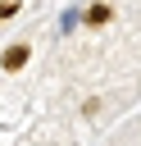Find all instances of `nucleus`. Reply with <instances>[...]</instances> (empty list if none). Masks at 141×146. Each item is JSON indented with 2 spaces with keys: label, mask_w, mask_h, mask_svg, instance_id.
Returning <instances> with one entry per match:
<instances>
[{
  "label": "nucleus",
  "mask_w": 141,
  "mask_h": 146,
  "mask_svg": "<svg viewBox=\"0 0 141 146\" xmlns=\"http://www.w3.org/2000/svg\"><path fill=\"white\" fill-rule=\"evenodd\" d=\"M27 55H32V50H27V41H18V46H9V50L0 55V68H9V73H14V68H23V64H27Z\"/></svg>",
  "instance_id": "obj_1"
},
{
  "label": "nucleus",
  "mask_w": 141,
  "mask_h": 146,
  "mask_svg": "<svg viewBox=\"0 0 141 146\" xmlns=\"http://www.w3.org/2000/svg\"><path fill=\"white\" fill-rule=\"evenodd\" d=\"M86 23H96V27L109 23V5H91V9H86Z\"/></svg>",
  "instance_id": "obj_2"
},
{
  "label": "nucleus",
  "mask_w": 141,
  "mask_h": 146,
  "mask_svg": "<svg viewBox=\"0 0 141 146\" xmlns=\"http://www.w3.org/2000/svg\"><path fill=\"white\" fill-rule=\"evenodd\" d=\"M14 9H18V0H0V18H9Z\"/></svg>",
  "instance_id": "obj_3"
}]
</instances>
